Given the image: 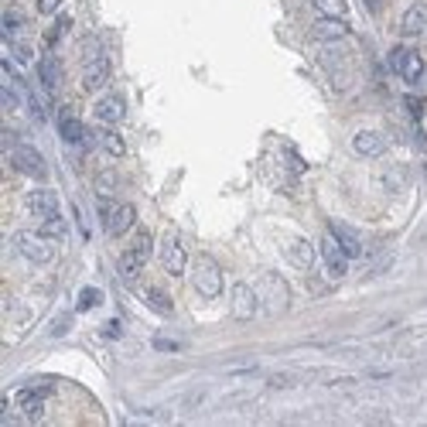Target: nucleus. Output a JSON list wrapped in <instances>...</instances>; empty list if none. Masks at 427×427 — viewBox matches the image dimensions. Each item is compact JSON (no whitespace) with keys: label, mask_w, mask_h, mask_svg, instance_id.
<instances>
[{"label":"nucleus","mask_w":427,"mask_h":427,"mask_svg":"<svg viewBox=\"0 0 427 427\" xmlns=\"http://www.w3.org/2000/svg\"><path fill=\"white\" fill-rule=\"evenodd\" d=\"M257 297H260V304L267 308V315H284V311L291 308V287H287V280H284L280 273H273V270L260 277Z\"/></svg>","instance_id":"1"},{"label":"nucleus","mask_w":427,"mask_h":427,"mask_svg":"<svg viewBox=\"0 0 427 427\" xmlns=\"http://www.w3.org/2000/svg\"><path fill=\"white\" fill-rule=\"evenodd\" d=\"M38 76H41V86L55 93L58 89V82H62V62L55 58V55H45L41 62H38Z\"/></svg>","instance_id":"18"},{"label":"nucleus","mask_w":427,"mask_h":427,"mask_svg":"<svg viewBox=\"0 0 427 427\" xmlns=\"http://www.w3.org/2000/svg\"><path fill=\"white\" fill-rule=\"evenodd\" d=\"M424 171H427V168H424Z\"/></svg>","instance_id":"34"},{"label":"nucleus","mask_w":427,"mask_h":427,"mask_svg":"<svg viewBox=\"0 0 427 427\" xmlns=\"http://www.w3.org/2000/svg\"><path fill=\"white\" fill-rule=\"evenodd\" d=\"M390 65H393V72H397L403 82H410V86H417V79L427 72L424 58L417 52H410V48H393V52H390Z\"/></svg>","instance_id":"5"},{"label":"nucleus","mask_w":427,"mask_h":427,"mask_svg":"<svg viewBox=\"0 0 427 427\" xmlns=\"http://www.w3.org/2000/svg\"><path fill=\"white\" fill-rule=\"evenodd\" d=\"M11 164H14L21 175H27V178H38V182L48 178V164H45V158H41L34 147H27V144L11 147Z\"/></svg>","instance_id":"4"},{"label":"nucleus","mask_w":427,"mask_h":427,"mask_svg":"<svg viewBox=\"0 0 427 427\" xmlns=\"http://www.w3.org/2000/svg\"><path fill=\"white\" fill-rule=\"evenodd\" d=\"M109 82V58H93V62H86V69H82V86L89 89V93H96V89H103Z\"/></svg>","instance_id":"10"},{"label":"nucleus","mask_w":427,"mask_h":427,"mask_svg":"<svg viewBox=\"0 0 427 427\" xmlns=\"http://www.w3.org/2000/svg\"><path fill=\"white\" fill-rule=\"evenodd\" d=\"M123 116H127V103L116 93H109V96H103L96 103V120H103V123H120Z\"/></svg>","instance_id":"17"},{"label":"nucleus","mask_w":427,"mask_h":427,"mask_svg":"<svg viewBox=\"0 0 427 427\" xmlns=\"http://www.w3.org/2000/svg\"><path fill=\"white\" fill-rule=\"evenodd\" d=\"M100 144H103V151H107V154H113V158H120V154L127 151V144L113 134V130H103V134H100Z\"/></svg>","instance_id":"24"},{"label":"nucleus","mask_w":427,"mask_h":427,"mask_svg":"<svg viewBox=\"0 0 427 427\" xmlns=\"http://www.w3.org/2000/svg\"><path fill=\"white\" fill-rule=\"evenodd\" d=\"M321 260H325V267H328L332 277H342V273L348 270V253L342 250V243L335 240L332 233L321 240Z\"/></svg>","instance_id":"8"},{"label":"nucleus","mask_w":427,"mask_h":427,"mask_svg":"<svg viewBox=\"0 0 427 427\" xmlns=\"http://www.w3.org/2000/svg\"><path fill=\"white\" fill-rule=\"evenodd\" d=\"M379 4H383V0H366V7H370V11H379Z\"/></svg>","instance_id":"33"},{"label":"nucleus","mask_w":427,"mask_h":427,"mask_svg":"<svg viewBox=\"0 0 427 427\" xmlns=\"http://www.w3.org/2000/svg\"><path fill=\"white\" fill-rule=\"evenodd\" d=\"M27 212L34 215H58V195L55 191H48V188H38V191H27Z\"/></svg>","instance_id":"12"},{"label":"nucleus","mask_w":427,"mask_h":427,"mask_svg":"<svg viewBox=\"0 0 427 427\" xmlns=\"http://www.w3.org/2000/svg\"><path fill=\"white\" fill-rule=\"evenodd\" d=\"M311 34L318 41H342V38H348V25L342 18H321V21H315Z\"/></svg>","instance_id":"15"},{"label":"nucleus","mask_w":427,"mask_h":427,"mask_svg":"<svg viewBox=\"0 0 427 427\" xmlns=\"http://www.w3.org/2000/svg\"><path fill=\"white\" fill-rule=\"evenodd\" d=\"M352 151L359 158H379L386 151V140L376 134V130H359V134L352 137Z\"/></svg>","instance_id":"11"},{"label":"nucleus","mask_w":427,"mask_h":427,"mask_svg":"<svg viewBox=\"0 0 427 427\" xmlns=\"http://www.w3.org/2000/svg\"><path fill=\"white\" fill-rule=\"evenodd\" d=\"M116 270H120V277H123V280H137V277H140V270H144V260L137 257L134 250H127V253L116 260Z\"/></svg>","instance_id":"20"},{"label":"nucleus","mask_w":427,"mask_h":427,"mask_svg":"<svg viewBox=\"0 0 427 427\" xmlns=\"http://www.w3.org/2000/svg\"><path fill=\"white\" fill-rule=\"evenodd\" d=\"M38 233H41L45 240H65L69 226H65V219H62V215H45V219H41V226H38Z\"/></svg>","instance_id":"21"},{"label":"nucleus","mask_w":427,"mask_h":427,"mask_svg":"<svg viewBox=\"0 0 427 427\" xmlns=\"http://www.w3.org/2000/svg\"><path fill=\"white\" fill-rule=\"evenodd\" d=\"M315 4V11H318L321 18H346L348 4L346 0H311Z\"/></svg>","instance_id":"23"},{"label":"nucleus","mask_w":427,"mask_h":427,"mask_svg":"<svg viewBox=\"0 0 427 427\" xmlns=\"http://www.w3.org/2000/svg\"><path fill=\"white\" fill-rule=\"evenodd\" d=\"M18 253L25 257L27 264H52V246H48V240L41 236V233H21L18 236Z\"/></svg>","instance_id":"6"},{"label":"nucleus","mask_w":427,"mask_h":427,"mask_svg":"<svg viewBox=\"0 0 427 427\" xmlns=\"http://www.w3.org/2000/svg\"><path fill=\"white\" fill-rule=\"evenodd\" d=\"M400 31H403V38H421V34H427V7L424 4L407 7V14H403V21H400Z\"/></svg>","instance_id":"13"},{"label":"nucleus","mask_w":427,"mask_h":427,"mask_svg":"<svg viewBox=\"0 0 427 427\" xmlns=\"http://www.w3.org/2000/svg\"><path fill=\"white\" fill-rule=\"evenodd\" d=\"M161 264H164V270L171 273V277H182L185 273V250H182V243L175 240V236H168V240L161 243Z\"/></svg>","instance_id":"9"},{"label":"nucleus","mask_w":427,"mask_h":427,"mask_svg":"<svg viewBox=\"0 0 427 427\" xmlns=\"http://www.w3.org/2000/svg\"><path fill=\"white\" fill-rule=\"evenodd\" d=\"M191 284H195V291L202 294V297H209V301L222 294V270H219V264H215L212 257H202V260L195 264Z\"/></svg>","instance_id":"3"},{"label":"nucleus","mask_w":427,"mask_h":427,"mask_svg":"<svg viewBox=\"0 0 427 427\" xmlns=\"http://www.w3.org/2000/svg\"><path fill=\"white\" fill-rule=\"evenodd\" d=\"M151 246H154V243H151V233H147V229H140L130 250H134V253L140 257V260H144V264H147V257H151Z\"/></svg>","instance_id":"25"},{"label":"nucleus","mask_w":427,"mask_h":427,"mask_svg":"<svg viewBox=\"0 0 427 427\" xmlns=\"http://www.w3.org/2000/svg\"><path fill=\"white\" fill-rule=\"evenodd\" d=\"M328 229H332V236H335V240L342 243V250L348 253V260L362 253V243H359V236H355V229H348V226H342V222H332Z\"/></svg>","instance_id":"19"},{"label":"nucleus","mask_w":427,"mask_h":427,"mask_svg":"<svg viewBox=\"0 0 427 427\" xmlns=\"http://www.w3.org/2000/svg\"><path fill=\"white\" fill-rule=\"evenodd\" d=\"M96 188H100V195H109V191L116 188V178H113L109 171H103V175L96 178Z\"/></svg>","instance_id":"29"},{"label":"nucleus","mask_w":427,"mask_h":427,"mask_svg":"<svg viewBox=\"0 0 427 427\" xmlns=\"http://www.w3.org/2000/svg\"><path fill=\"white\" fill-rule=\"evenodd\" d=\"M154 348H161V352H178V342H168V339H154Z\"/></svg>","instance_id":"32"},{"label":"nucleus","mask_w":427,"mask_h":427,"mask_svg":"<svg viewBox=\"0 0 427 427\" xmlns=\"http://www.w3.org/2000/svg\"><path fill=\"white\" fill-rule=\"evenodd\" d=\"M7 45H11V52L18 55L21 62H31V48H27V45H21L18 38H7Z\"/></svg>","instance_id":"30"},{"label":"nucleus","mask_w":427,"mask_h":427,"mask_svg":"<svg viewBox=\"0 0 427 427\" xmlns=\"http://www.w3.org/2000/svg\"><path fill=\"white\" fill-rule=\"evenodd\" d=\"M287 260H291L297 270H311L315 267V246L308 240H301V236H294L287 243Z\"/></svg>","instance_id":"16"},{"label":"nucleus","mask_w":427,"mask_h":427,"mask_svg":"<svg viewBox=\"0 0 427 427\" xmlns=\"http://www.w3.org/2000/svg\"><path fill=\"white\" fill-rule=\"evenodd\" d=\"M93 58H103V52H100V41H96V38H89V41L82 45V62H93Z\"/></svg>","instance_id":"28"},{"label":"nucleus","mask_w":427,"mask_h":427,"mask_svg":"<svg viewBox=\"0 0 427 427\" xmlns=\"http://www.w3.org/2000/svg\"><path fill=\"white\" fill-rule=\"evenodd\" d=\"M25 103H27V109H31V116H34V123H45V107H41V100H38L34 93H27Z\"/></svg>","instance_id":"26"},{"label":"nucleus","mask_w":427,"mask_h":427,"mask_svg":"<svg viewBox=\"0 0 427 427\" xmlns=\"http://www.w3.org/2000/svg\"><path fill=\"white\" fill-rule=\"evenodd\" d=\"M229 308H233V318L236 321H250L257 315V308H260V297H257V291L250 284H236L233 297H229Z\"/></svg>","instance_id":"7"},{"label":"nucleus","mask_w":427,"mask_h":427,"mask_svg":"<svg viewBox=\"0 0 427 427\" xmlns=\"http://www.w3.org/2000/svg\"><path fill=\"white\" fill-rule=\"evenodd\" d=\"M58 134L65 144H89V130L82 127V120H76L69 109H62V116H58Z\"/></svg>","instance_id":"14"},{"label":"nucleus","mask_w":427,"mask_h":427,"mask_svg":"<svg viewBox=\"0 0 427 427\" xmlns=\"http://www.w3.org/2000/svg\"><path fill=\"white\" fill-rule=\"evenodd\" d=\"M58 4H62V0H38V11H41V14H55Z\"/></svg>","instance_id":"31"},{"label":"nucleus","mask_w":427,"mask_h":427,"mask_svg":"<svg viewBox=\"0 0 427 427\" xmlns=\"http://www.w3.org/2000/svg\"><path fill=\"white\" fill-rule=\"evenodd\" d=\"M100 304V291L96 287H86V291L79 294V311H89V308H96Z\"/></svg>","instance_id":"27"},{"label":"nucleus","mask_w":427,"mask_h":427,"mask_svg":"<svg viewBox=\"0 0 427 427\" xmlns=\"http://www.w3.org/2000/svg\"><path fill=\"white\" fill-rule=\"evenodd\" d=\"M144 301H147L158 315H171V308H175V304H171V297L161 291V287H147V291H144Z\"/></svg>","instance_id":"22"},{"label":"nucleus","mask_w":427,"mask_h":427,"mask_svg":"<svg viewBox=\"0 0 427 427\" xmlns=\"http://www.w3.org/2000/svg\"><path fill=\"white\" fill-rule=\"evenodd\" d=\"M100 215H103V226H107L109 236H123V233H130L134 222H137V209L134 205H127V202H107V198H103Z\"/></svg>","instance_id":"2"}]
</instances>
